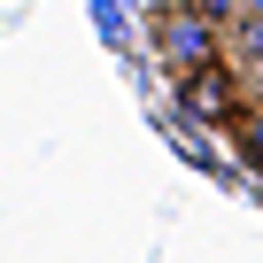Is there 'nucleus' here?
Instances as JSON below:
<instances>
[{
    "label": "nucleus",
    "mask_w": 263,
    "mask_h": 263,
    "mask_svg": "<svg viewBox=\"0 0 263 263\" xmlns=\"http://www.w3.org/2000/svg\"><path fill=\"white\" fill-rule=\"evenodd\" d=\"M178 101H186L201 124H232L248 93H240V78H232L224 62H201V70H186V78H178Z\"/></svg>",
    "instance_id": "f03ea898"
},
{
    "label": "nucleus",
    "mask_w": 263,
    "mask_h": 263,
    "mask_svg": "<svg viewBox=\"0 0 263 263\" xmlns=\"http://www.w3.org/2000/svg\"><path fill=\"white\" fill-rule=\"evenodd\" d=\"M224 132H232V147H240V155L263 171V101H240V116H232Z\"/></svg>",
    "instance_id": "7ed1b4c3"
},
{
    "label": "nucleus",
    "mask_w": 263,
    "mask_h": 263,
    "mask_svg": "<svg viewBox=\"0 0 263 263\" xmlns=\"http://www.w3.org/2000/svg\"><path fill=\"white\" fill-rule=\"evenodd\" d=\"M155 54H163L171 78H186L201 62H224V24L201 16L194 0H163V8H155Z\"/></svg>",
    "instance_id": "f257e3e1"
}]
</instances>
